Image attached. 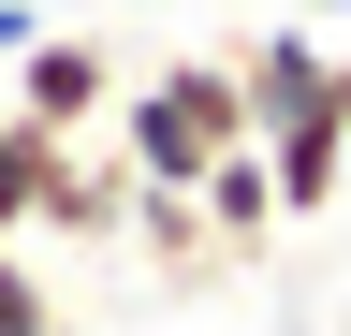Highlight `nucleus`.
I'll use <instances>...</instances> for the list:
<instances>
[{
	"instance_id": "f257e3e1",
	"label": "nucleus",
	"mask_w": 351,
	"mask_h": 336,
	"mask_svg": "<svg viewBox=\"0 0 351 336\" xmlns=\"http://www.w3.org/2000/svg\"><path fill=\"white\" fill-rule=\"evenodd\" d=\"M234 88H249V146L263 176H278V220H322V205L351 190V117H337V59L307 44V29H249L234 44Z\"/></svg>"
},
{
	"instance_id": "f03ea898",
	"label": "nucleus",
	"mask_w": 351,
	"mask_h": 336,
	"mask_svg": "<svg viewBox=\"0 0 351 336\" xmlns=\"http://www.w3.org/2000/svg\"><path fill=\"white\" fill-rule=\"evenodd\" d=\"M103 132H117V161H132L147 190H205L219 161L249 146V88H234V44H219V59H161V73H132Z\"/></svg>"
},
{
	"instance_id": "7ed1b4c3",
	"label": "nucleus",
	"mask_w": 351,
	"mask_h": 336,
	"mask_svg": "<svg viewBox=\"0 0 351 336\" xmlns=\"http://www.w3.org/2000/svg\"><path fill=\"white\" fill-rule=\"evenodd\" d=\"M117 88H132V73H117V44H103V29H29V59H15V88H0V103H15L29 132L88 146V132L117 117Z\"/></svg>"
},
{
	"instance_id": "20e7f679",
	"label": "nucleus",
	"mask_w": 351,
	"mask_h": 336,
	"mask_svg": "<svg viewBox=\"0 0 351 336\" xmlns=\"http://www.w3.org/2000/svg\"><path fill=\"white\" fill-rule=\"evenodd\" d=\"M132 263H147L161 292H219L234 263H219V220H205V190H132Z\"/></svg>"
},
{
	"instance_id": "39448f33",
	"label": "nucleus",
	"mask_w": 351,
	"mask_h": 336,
	"mask_svg": "<svg viewBox=\"0 0 351 336\" xmlns=\"http://www.w3.org/2000/svg\"><path fill=\"white\" fill-rule=\"evenodd\" d=\"M59 190H73V146L0 103V234H59Z\"/></svg>"
},
{
	"instance_id": "423d86ee",
	"label": "nucleus",
	"mask_w": 351,
	"mask_h": 336,
	"mask_svg": "<svg viewBox=\"0 0 351 336\" xmlns=\"http://www.w3.org/2000/svg\"><path fill=\"white\" fill-rule=\"evenodd\" d=\"M205 220H219V263H234V278L293 234V220H278V176H263V146H234V161L205 176Z\"/></svg>"
},
{
	"instance_id": "0eeeda50",
	"label": "nucleus",
	"mask_w": 351,
	"mask_h": 336,
	"mask_svg": "<svg viewBox=\"0 0 351 336\" xmlns=\"http://www.w3.org/2000/svg\"><path fill=\"white\" fill-rule=\"evenodd\" d=\"M29 29H44V15H29V0H0V59H29Z\"/></svg>"
},
{
	"instance_id": "6e6552de",
	"label": "nucleus",
	"mask_w": 351,
	"mask_h": 336,
	"mask_svg": "<svg viewBox=\"0 0 351 336\" xmlns=\"http://www.w3.org/2000/svg\"><path fill=\"white\" fill-rule=\"evenodd\" d=\"M15 336H73V322H59V307H44V322H15Z\"/></svg>"
},
{
	"instance_id": "1a4fd4ad",
	"label": "nucleus",
	"mask_w": 351,
	"mask_h": 336,
	"mask_svg": "<svg viewBox=\"0 0 351 336\" xmlns=\"http://www.w3.org/2000/svg\"><path fill=\"white\" fill-rule=\"evenodd\" d=\"M337 117H351V44H337Z\"/></svg>"
},
{
	"instance_id": "9d476101",
	"label": "nucleus",
	"mask_w": 351,
	"mask_h": 336,
	"mask_svg": "<svg viewBox=\"0 0 351 336\" xmlns=\"http://www.w3.org/2000/svg\"><path fill=\"white\" fill-rule=\"evenodd\" d=\"M15 248H29V234H0V263H15Z\"/></svg>"
},
{
	"instance_id": "9b49d317",
	"label": "nucleus",
	"mask_w": 351,
	"mask_h": 336,
	"mask_svg": "<svg viewBox=\"0 0 351 336\" xmlns=\"http://www.w3.org/2000/svg\"><path fill=\"white\" fill-rule=\"evenodd\" d=\"M293 15H322V0H293Z\"/></svg>"
}]
</instances>
